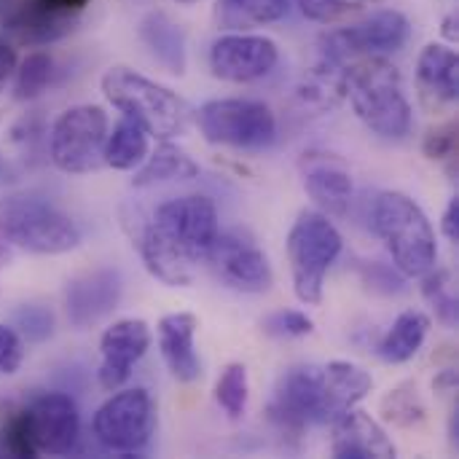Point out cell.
<instances>
[{"instance_id": "f1b7e54d", "label": "cell", "mask_w": 459, "mask_h": 459, "mask_svg": "<svg viewBox=\"0 0 459 459\" xmlns=\"http://www.w3.org/2000/svg\"><path fill=\"white\" fill-rule=\"evenodd\" d=\"M422 296L430 304V309L436 312L438 323H444L446 328H457L459 307L452 272L433 266L428 274H422Z\"/></svg>"}, {"instance_id": "6da1fadb", "label": "cell", "mask_w": 459, "mask_h": 459, "mask_svg": "<svg viewBox=\"0 0 459 459\" xmlns=\"http://www.w3.org/2000/svg\"><path fill=\"white\" fill-rule=\"evenodd\" d=\"M221 231L218 207L204 194H186L159 204L143 231L145 269L169 288H188L207 264Z\"/></svg>"}, {"instance_id": "ab89813d", "label": "cell", "mask_w": 459, "mask_h": 459, "mask_svg": "<svg viewBox=\"0 0 459 459\" xmlns=\"http://www.w3.org/2000/svg\"><path fill=\"white\" fill-rule=\"evenodd\" d=\"M441 35H444L449 43H457V38H459L457 13H449V16H444V22H441Z\"/></svg>"}, {"instance_id": "f35d334b", "label": "cell", "mask_w": 459, "mask_h": 459, "mask_svg": "<svg viewBox=\"0 0 459 459\" xmlns=\"http://www.w3.org/2000/svg\"><path fill=\"white\" fill-rule=\"evenodd\" d=\"M46 5L51 8H59V11H70V13H83V8L91 3V0H43Z\"/></svg>"}, {"instance_id": "ffe728a7", "label": "cell", "mask_w": 459, "mask_h": 459, "mask_svg": "<svg viewBox=\"0 0 459 459\" xmlns=\"http://www.w3.org/2000/svg\"><path fill=\"white\" fill-rule=\"evenodd\" d=\"M304 188L317 204V210L325 212L328 218H344L350 212L352 194H355L352 175L331 153L309 156L304 161Z\"/></svg>"}, {"instance_id": "7a4b0ae2", "label": "cell", "mask_w": 459, "mask_h": 459, "mask_svg": "<svg viewBox=\"0 0 459 459\" xmlns=\"http://www.w3.org/2000/svg\"><path fill=\"white\" fill-rule=\"evenodd\" d=\"M374 387L366 368L331 360L323 366L288 368L269 403V417L282 436H301L312 425H333L352 411Z\"/></svg>"}, {"instance_id": "8992f818", "label": "cell", "mask_w": 459, "mask_h": 459, "mask_svg": "<svg viewBox=\"0 0 459 459\" xmlns=\"http://www.w3.org/2000/svg\"><path fill=\"white\" fill-rule=\"evenodd\" d=\"M0 237L35 255H62L81 245L75 221L40 196H0Z\"/></svg>"}, {"instance_id": "d6a6232c", "label": "cell", "mask_w": 459, "mask_h": 459, "mask_svg": "<svg viewBox=\"0 0 459 459\" xmlns=\"http://www.w3.org/2000/svg\"><path fill=\"white\" fill-rule=\"evenodd\" d=\"M261 331L272 339H301L315 331V323H312V317H307V312L282 309V312L269 315L261 323Z\"/></svg>"}, {"instance_id": "44dd1931", "label": "cell", "mask_w": 459, "mask_h": 459, "mask_svg": "<svg viewBox=\"0 0 459 459\" xmlns=\"http://www.w3.org/2000/svg\"><path fill=\"white\" fill-rule=\"evenodd\" d=\"M331 455L336 459H393L395 444L387 438L382 425L366 411H347L339 422L331 425Z\"/></svg>"}, {"instance_id": "7402d4cb", "label": "cell", "mask_w": 459, "mask_h": 459, "mask_svg": "<svg viewBox=\"0 0 459 459\" xmlns=\"http://www.w3.org/2000/svg\"><path fill=\"white\" fill-rule=\"evenodd\" d=\"M137 35L148 54L172 75H183L188 67V40L183 24H178L167 11H148L140 19Z\"/></svg>"}, {"instance_id": "4316f807", "label": "cell", "mask_w": 459, "mask_h": 459, "mask_svg": "<svg viewBox=\"0 0 459 459\" xmlns=\"http://www.w3.org/2000/svg\"><path fill=\"white\" fill-rule=\"evenodd\" d=\"M148 151H151V134L145 132V126L129 116H121L105 140V167L118 172L137 169L145 161Z\"/></svg>"}, {"instance_id": "d590c367", "label": "cell", "mask_w": 459, "mask_h": 459, "mask_svg": "<svg viewBox=\"0 0 459 459\" xmlns=\"http://www.w3.org/2000/svg\"><path fill=\"white\" fill-rule=\"evenodd\" d=\"M16 323H19L22 333L27 339H32V342H43L54 331V317L43 307H24V309H19L16 312Z\"/></svg>"}, {"instance_id": "d4e9b609", "label": "cell", "mask_w": 459, "mask_h": 459, "mask_svg": "<svg viewBox=\"0 0 459 459\" xmlns=\"http://www.w3.org/2000/svg\"><path fill=\"white\" fill-rule=\"evenodd\" d=\"M293 0H215V22L231 32L266 27L288 16Z\"/></svg>"}, {"instance_id": "7c38bea8", "label": "cell", "mask_w": 459, "mask_h": 459, "mask_svg": "<svg viewBox=\"0 0 459 459\" xmlns=\"http://www.w3.org/2000/svg\"><path fill=\"white\" fill-rule=\"evenodd\" d=\"M212 277L237 293H266L274 285V272L258 242L239 229L218 231L204 264Z\"/></svg>"}, {"instance_id": "5bb4252c", "label": "cell", "mask_w": 459, "mask_h": 459, "mask_svg": "<svg viewBox=\"0 0 459 459\" xmlns=\"http://www.w3.org/2000/svg\"><path fill=\"white\" fill-rule=\"evenodd\" d=\"M210 70L229 83H253L266 78L277 62L280 48L272 38L255 32H226L210 46Z\"/></svg>"}, {"instance_id": "ba28073f", "label": "cell", "mask_w": 459, "mask_h": 459, "mask_svg": "<svg viewBox=\"0 0 459 459\" xmlns=\"http://www.w3.org/2000/svg\"><path fill=\"white\" fill-rule=\"evenodd\" d=\"M202 137L212 145L237 151H264L277 137V118L261 100L226 97L210 100L194 110Z\"/></svg>"}, {"instance_id": "83f0119b", "label": "cell", "mask_w": 459, "mask_h": 459, "mask_svg": "<svg viewBox=\"0 0 459 459\" xmlns=\"http://www.w3.org/2000/svg\"><path fill=\"white\" fill-rule=\"evenodd\" d=\"M56 73V62L48 51H30L13 70V97L19 102H30L40 97Z\"/></svg>"}, {"instance_id": "277c9868", "label": "cell", "mask_w": 459, "mask_h": 459, "mask_svg": "<svg viewBox=\"0 0 459 459\" xmlns=\"http://www.w3.org/2000/svg\"><path fill=\"white\" fill-rule=\"evenodd\" d=\"M100 86L105 100L116 110H121V116H129L137 124H143L145 132L156 140L183 137L191 129L194 121L191 105L169 86L132 67L124 65L108 67Z\"/></svg>"}, {"instance_id": "e0dca14e", "label": "cell", "mask_w": 459, "mask_h": 459, "mask_svg": "<svg viewBox=\"0 0 459 459\" xmlns=\"http://www.w3.org/2000/svg\"><path fill=\"white\" fill-rule=\"evenodd\" d=\"M81 13L59 11L46 5L43 0H16L5 13L0 27L27 46H48L70 35L78 24Z\"/></svg>"}, {"instance_id": "603a6c76", "label": "cell", "mask_w": 459, "mask_h": 459, "mask_svg": "<svg viewBox=\"0 0 459 459\" xmlns=\"http://www.w3.org/2000/svg\"><path fill=\"white\" fill-rule=\"evenodd\" d=\"M296 97L304 108L312 110H333L342 100H347V65L331 56H317V62L304 70Z\"/></svg>"}, {"instance_id": "5b68a950", "label": "cell", "mask_w": 459, "mask_h": 459, "mask_svg": "<svg viewBox=\"0 0 459 459\" xmlns=\"http://www.w3.org/2000/svg\"><path fill=\"white\" fill-rule=\"evenodd\" d=\"M374 231L403 277L420 280L438 264V242L425 210L401 191H385L374 202Z\"/></svg>"}, {"instance_id": "e575fe53", "label": "cell", "mask_w": 459, "mask_h": 459, "mask_svg": "<svg viewBox=\"0 0 459 459\" xmlns=\"http://www.w3.org/2000/svg\"><path fill=\"white\" fill-rule=\"evenodd\" d=\"M24 342L16 328L0 323V377H11L22 368L24 363Z\"/></svg>"}, {"instance_id": "ee69618b", "label": "cell", "mask_w": 459, "mask_h": 459, "mask_svg": "<svg viewBox=\"0 0 459 459\" xmlns=\"http://www.w3.org/2000/svg\"><path fill=\"white\" fill-rule=\"evenodd\" d=\"M374 3H379V0H374Z\"/></svg>"}, {"instance_id": "30bf717a", "label": "cell", "mask_w": 459, "mask_h": 459, "mask_svg": "<svg viewBox=\"0 0 459 459\" xmlns=\"http://www.w3.org/2000/svg\"><path fill=\"white\" fill-rule=\"evenodd\" d=\"M411 22L398 8H379L360 22L328 30L320 38V54L336 62H355L366 56H390L406 46Z\"/></svg>"}, {"instance_id": "74e56055", "label": "cell", "mask_w": 459, "mask_h": 459, "mask_svg": "<svg viewBox=\"0 0 459 459\" xmlns=\"http://www.w3.org/2000/svg\"><path fill=\"white\" fill-rule=\"evenodd\" d=\"M441 231L449 242H459V196H452L446 210H444V218H441Z\"/></svg>"}, {"instance_id": "f546056e", "label": "cell", "mask_w": 459, "mask_h": 459, "mask_svg": "<svg viewBox=\"0 0 459 459\" xmlns=\"http://www.w3.org/2000/svg\"><path fill=\"white\" fill-rule=\"evenodd\" d=\"M247 398H250V382H247V368L242 363H229L215 385V401L218 406L231 417L239 420L247 411Z\"/></svg>"}, {"instance_id": "60d3db41", "label": "cell", "mask_w": 459, "mask_h": 459, "mask_svg": "<svg viewBox=\"0 0 459 459\" xmlns=\"http://www.w3.org/2000/svg\"><path fill=\"white\" fill-rule=\"evenodd\" d=\"M433 387H436V393H455V387H457V374H455V371H444V374L433 382Z\"/></svg>"}, {"instance_id": "4fadbf2b", "label": "cell", "mask_w": 459, "mask_h": 459, "mask_svg": "<svg viewBox=\"0 0 459 459\" xmlns=\"http://www.w3.org/2000/svg\"><path fill=\"white\" fill-rule=\"evenodd\" d=\"M19 414L38 457H62L75 449L81 436V414L67 393H43L32 398Z\"/></svg>"}, {"instance_id": "484cf974", "label": "cell", "mask_w": 459, "mask_h": 459, "mask_svg": "<svg viewBox=\"0 0 459 459\" xmlns=\"http://www.w3.org/2000/svg\"><path fill=\"white\" fill-rule=\"evenodd\" d=\"M428 333H430V317L425 312H417V309L401 312L395 323L387 328V333L382 336L377 352L385 363H393V366L406 363L422 350Z\"/></svg>"}, {"instance_id": "52a82bcc", "label": "cell", "mask_w": 459, "mask_h": 459, "mask_svg": "<svg viewBox=\"0 0 459 459\" xmlns=\"http://www.w3.org/2000/svg\"><path fill=\"white\" fill-rule=\"evenodd\" d=\"M344 239L333 221L320 210H304L288 234V261L293 293L301 304L317 307L323 301L325 277L342 255Z\"/></svg>"}, {"instance_id": "4dcf8cb0", "label": "cell", "mask_w": 459, "mask_h": 459, "mask_svg": "<svg viewBox=\"0 0 459 459\" xmlns=\"http://www.w3.org/2000/svg\"><path fill=\"white\" fill-rule=\"evenodd\" d=\"M382 414L387 422L398 425V428H414L425 420V406L417 395L414 385H401L395 390H390L382 401Z\"/></svg>"}, {"instance_id": "d6986e66", "label": "cell", "mask_w": 459, "mask_h": 459, "mask_svg": "<svg viewBox=\"0 0 459 459\" xmlns=\"http://www.w3.org/2000/svg\"><path fill=\"white\" fill-rule=\"evenodd\" d=\"M196 328H199V320L191 312L164 315L156 325L161 360L169 368V374L186 385L196 382L202 374V363L196 355Z\"/></svg>"}, {"instance_id": "8d00e7d4", "label": "cell", "mask_w": 459, "mask_h": 459, "mask_svg": "<svg viewBox=\"0 0 459 459\" xmlns=\"http://www.w3.org/2000/svg\"><path fill=\"white\" fill-rule=\"evenodd\" d=\"M19 65V56H16V48L13 43L8 40H0V91L5 89V83L13 78V70Z\"/></svg>"}, {"instance_id": "7bdbcfd3", "label": "cell", "mask_w": 459, "mask_h": 459, "mask_svg": "<svg viewBox=\"0 0 459 459\" xmlns=\"http://www.w3.org/2000/svg\"><path fill=\"white\" fill-rule=\"evenodd\" d=\"M0 457H8V449H5V444H3V438H0Z\"/></svg>"}, {"instance_id": "cb8c5ba5", "label": "cell", "mask_w": 459, "mask_h": 459, "mask_svg": "<svg viewBox=\"0 0 459 459\" xmlns=\"http://www.w3.org/2000/svg\"><path fill=\"white\" fill-rule=\"evenodd\" d=\"M196 175H199V164L172 140H161L153 151H148L132 183L137 188H148V186L167 183V180H191Z\"/></svg>"}, {"instance_id": "1f68e13d", "label": "cell", "mask_w": 459, "mask_h": 459, "mask_svg": "<svg viewBox=\"0 0 459 459\" xmlns=\"http://www.w3.org/2000/svg\"><path fill=\"white\" fill-rule=\"evenodd\" d=\"M296 3L309 22L333 24V22H342V19L358 13L360 8H366L374 0H296Z\"/></svg>"}, {"instance_id": "9c48e42d", "label": "cell", "mask_w": 459, "mask_h": 459, "mask_svg": "<svg viewBox=\"0 0 459 459\" xmlns=\"http://www.w3.org/2000/svg\"><path fill=\"white\" fill-rule=\"evenodd\" d=\"M110 124L100 105H75L65 110L48 134V156L59 172L89 175L105 167V140Z\"/></svg>"}, {"instance_id": "b9f144b4", "label": "cell", "mask_w": 459, "mask_h": 459, "mask_svg": "<svg viewBox=\"0 0 459 459\" xmlns=\"http://www.w3.org/2000/svg\"><path fill=\"white\" fill-rule=\"evenodd\" d=\"M172 3H178V5H194V3H199V0H172Z\"/></svg>"}, {"instance_id": "ac0fdd59", "label": "cell", "mask_w": 459, "mask_h": 459, "mask_svg": "<svg viewBox=\"0 0 459 459\" xmlns=\"http://www.w3.org/2000/svg\"><path fill=\"white\" fill-rule=\"evenodd\" d=\"M420 97L430 110H446L459 97V56L446 43H428L417 59Z\"/></svg>"}, {"instance_id": "836d02e7", "label": "cell", "mask_w": 459, "mask_h": 459, "mask_svg": "<svg viewBox=\"0 0 459 459\" xmlns=\"http://www.w3.org/2000/svg\"><path fill=\"white\" fill-rule=\"evenodd\" d=\"M422 153L433 161H446L457 156V124H441L430 129L422 140Z\"/></svg>"}, {"instance_id": "3957f363", "label": "cell", "mask_w": 459, "mask_h": 459, "mask_svg": "<svg viewBox=\"0 0 459 459\" xmlns=\"http://www.w3.org/2000/svg\"><path fill=\"white\" fill-rule=\"evenodd\" d=\"M347 100L355 116L379 137L403 140L414 129L403 75L387 56H366L347 65Z\"/></svg>"}, {"instance_id": "8fae6325", "label": "cell", "mask_w": 459, "mask_h": 459, "mask_svg": "<svg viewBox=\"0 0 459 459\" xmlns=\"http://www.w3.org/2000/svg\"><path fill=\"white\" fill-rule=\"evenodd\" d=\"M94 438L116 455H140L156 430V403L148 390H116L94 414Z\"/></svg>"}, {"instance_id": "2e32d148", "label": "cell", "mask_w": 459, "mask_h": 459, "mask_svg": "<svg viewBox=\"0 0 459 459\" xmlns=\"http://www.w3.org/2000/svg\"><path fill=\"white\" fill-rule=\"evenodd\" d=\"M124 296V277L118 269H91L67 282L65 309L73 328L86 331L110 317Z\"/></svg>"}, {"instance_id": "9a60e30c", "label": "cell", "mask_w": 459, "mask_h": 459, "mask_svg": "<svg viewBox=\"0 0 459 459\" xmlns=\"http://www.w3.org/2000/svg\"><path fill=\"white\" fill-rule=\"evenodd\" d=\"M151 342H153L151 328L140 317H126L108 325L100 339V368H97L100 387L108 393L121 390L129 382L132 368L151 350Z\"/></svg>"}]
</instances>
